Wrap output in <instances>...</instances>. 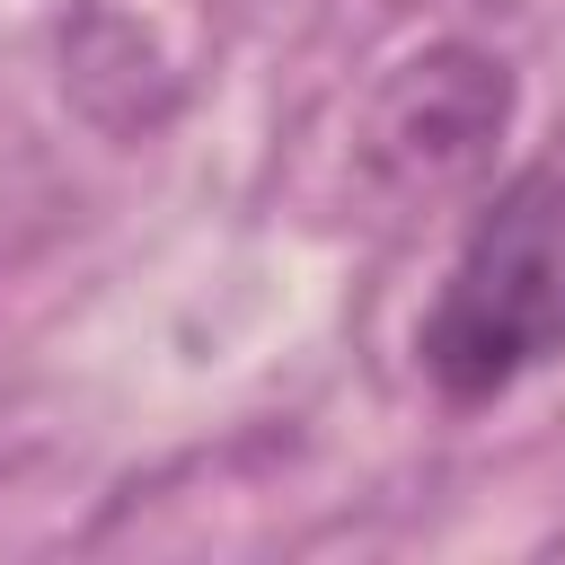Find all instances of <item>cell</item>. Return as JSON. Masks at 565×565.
<instances>
[{
	"label": "cell",
	"instance_id": "obj_1",
	"mask_svg": "<svg viewBox=\"0 0 565 565\" xmlns=\"http://www.w3.org/2000/svg\"><path fill=\"white\" fill-rule=\"evenodd\" d=\"M565 353V168H521L468 221L433 309L415 318V362L450 406H494Z\"/></svg>",
	"mask_w": 565,
	"mask_h": 565
},
{
	"label": "cell",
	"instance_id": "obj_2",
	"mask_svg": "<svg viewBox=\"0 0 565 565\" xmlns=\"http://www.w3.org/2000/svg\"><path fill=\"white\" fill-rule=\"evenodd\" d=\"M503 124H512V71L477 44H424L371 97V159L397 185H450L486 159Z\"/></svg>",
	"mask_w": 565,
	"mask_h": 565
}]
</instances>
